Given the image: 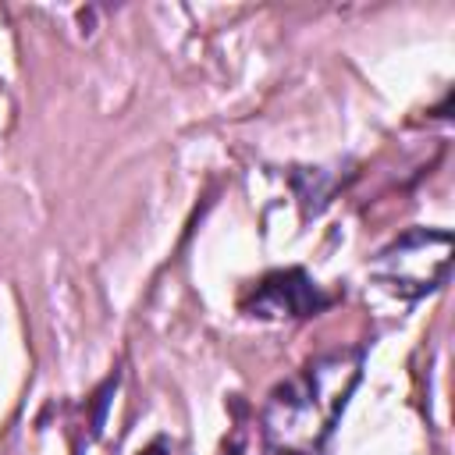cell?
Returning <instances> with one entry per match:
<instances>
[{"label":"cell","mask_w":455,"mask_h":455,"mask_svg":"<svg viewBox=\"0 0 455 455\" xmlns=\"http://www.w3.org/2000/svg\"><path fill=\"white\" fill-rule=\"evenodd\" d=\"M363 359L359 345L331 348L281 380L259 416L263 441L277 455H323L363 377Z\"/></svg>","instance_id":"1"},{"label":"cell","mask_w":455,"mask_h":455,"mask_svg":"<svg viewBox=\"0 0 455 455\" xmlns=\"http://www.w3.org/2000/svg\"><path fill=\"white\" fill-rule=\"evenodd\" d=\"M451 263V231L444 228H409L387 249L377 252L373 274L395 295L416 302L441 288Z\"/></svg>","instance_id":"2"},{"label":"cell","mask_w":455,"mask_h":455,"mask_svg":"<svg viewBox=\"0 0 455 455\" xmlns=\"http://www.w3.org/2000/svg\"><path fill=\"white\" fill-rule=\"evenodd\" d=\"M331 299L316 288V281L302 270H277L267 274L256 284V299H252V316H309L316 309H323Z\"/></svg>","instance_id":"3"},{"label":"cell","mask_w":455,"mask_h":455,"mask_svg":"<svg viewBox=\"0 0 455 455\" xmlns=\"http://www.w3.org/2000/svg\"><path fill=\"white\" fill-rule=\"evenodd\" d=\"M117 387V373L96 391V416H92V434H100V427H103V409H107V402H110V391Z\"/></svg>","instance_id":"4"},{"label":"cell","mask_w":455,"mask_h":455,"mask_svg":"<svg viewBox=\"0 0 455 455\" xmlns=\"http://www.w3.org/2000/svg\"><path fill=\"white\" fill-rule=\"evenodd\" d=\"M142 455H164V441H156V444H149Z\"/></svg>","instance_id":"5"}]
</instances>
